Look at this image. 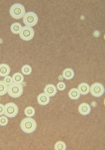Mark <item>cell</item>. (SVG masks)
<instances>
[{
  "mask_svg": "<svg viewBox=\"0 0 105 150\" xmlns=\"http://www.w3.org/2000/svg\"><path fill=\"white\" fill-rule=\"evenodd\" d=\"M91 105L93 106V107H96V105H97V103H96V102H93V103H91Z\"/></svg>",
  "mask_w": 105,
  "mask_h": 150,
  "instance_id": "d4e9b609",
  "label": "cell"
},
{
  "mask_svg": "<svg viewBox=\"0 0 105 150\" xmlns=\"http://www.w3.org/2000/svg\"><path fill=\"white\" fill-rule=\"evenodd\" d=\"M44 93L50 97H54L57 93V88L53 84H48L45 87Z\"/></svg>",
  "mask_w": 105,
  "mask_h": 150,
  "instance_id": "ba28073f",
  "label": "cell"
},
{
  "mask_svg": "<svg viewBox=\"0 0 105 150\" xmlns=\"http://www.w3.org/2000/svg\"><path fill=\"white\" fill-rule=\"evenodd\" d=\"M77 89H78L79 91L81 94L87 95L89 93L90 86L88 83H87L85 82H83L78 85Z\"/></svg>",
  "mask_w": 105,
  "mask_h": 150,
  "instance_id": "8fae6325",
  "label": "cell"
},
{
  "mask_svg": "<svg viewBox=\"0 0 105 150\" xmlns=\"http://www.w3.org/2000/svg\"><path fill=\"white\" fill-rule=\"evenodd\" d=\"M0 101H1V97H0Z\"/></svg>",
  "mask_w": 105,
  "mask_h": 150,
  "instance_id": "484cf974",
  "label": "cell"
},
{
  "mask_svg": "<svg viewBox=\"0 0 105 150\" xmlns=\"http://www.w3.org/2000/svg\"><path fill=\"white\" fill-rule=\"evenodd\" d=\"M38 21L37 15L33 11L27 12L23 17V22L25 26L33 27L36 25Z\"/></svg>",
  "mask_w": 105,
  "mask_h": 150,
  "instance_id": "277c9868",
  "label": "cell"
},
{
  "mask_svg": "<svg viewBox=\"0 0 105 150\" xmlns=\"http://www.w3.org/2000/svg\"><path fill=\"white\" fill-rule=\"evenodd\" d=\"M62 76L66 80H71L74 76V72L71 68H67L62 71Z\"/></svg>",
  "mask_w": 105,
  "mask_h": 150,
  "instance_id": "4fadbf2b",
  "label": "cell"
},
{
  "mask_svg": "<svg viewBox=\"0 0 105 150\" xmlns=\"http://www.w3.org/2000/svg\"><path fill=\"white\" fill-rule=\"evenodd\" d=\"M56 87H57V88L58 90H59L60 91H62L65 88H66V85H65V83L63 82H60L57 83Z\"/></svg>",
  "mask_w": 105,
  "mask_h": 150,
  "instance_id": "7402d4cb",
  "label": "cell"
},
{
  "mask_svg": "<svg viewBox=\"0 0 105 150\" xmlns=\"http://www.w3.org/2000/svg\"><path fill=\"white\" fill-rule=\"evenodd\" d=\"M4 114V105L2 103H0V116Z\"/></svg>",
  "mask_w": 105,
  "mask_h": 150,
  "instance_id": "cb8c5ba5",
  "label": "cell"
},
{
  "mask_svg": "<svg viewBox=\"0 0 105 150\" xmlns=\"http://www.w3.org/2000/svg\"><path fill=\"white\" fill-rule=\"evenodd\" d=\"M78 111L80 114L84 116L88 115L91 111V106L87 103H82L78 107Z\"/></svg>",
  "mask_w": 105,
  "mask_h": 150,
  "instance_id": "9c48e42d",
  "label": "cell"
},
{
  "mask_svg": "<svg viewBox=\"0 0 105 150\" xmlns=\"http://www.w3.org/2000/svg\"><path fill=\"white\" fill-rule=\"evenodd\" d=\"M22 28V25L19 22H15L12 23L10 26V30L12 33L15 34H19Z\"/></svg>",
  "mask_w": 105,
  "mask_h": 150,
  "instance_id": "2e32d148",
  "label": "cell"
},
{
  "mask_svg": "<svg viewBox=\"0 0 105 150\" xmlns=\"http://www.w3.org/2000/svg\"><path fill=\"white\" fill-rule=\"evenodd\" d=\"M11 77L13 83L22 84V83H23L24 81L23 75L22 74V73H21L19 72L15 73V74H13V76Z\"/></svg>",
  "mask_w": 105,
  "mask_h": 150,
  "instance_id": "9a60e30c",
  "label": "cell"
},
{
  "mask_svg": "<svg viewBox=\"0 0 105 150\" xmlns=\"http://www.w3.org/2000/svg\"><path fill=\"white\" fill-rule=\"evenodd\" d=\"M21 71L23 75H30L32 72V68L30 66L25 64L22 66L21 69Z\"/></svg>",
  "mask_w": 105,
  "mask_h": 150,
  "instance_id": "ffe728a7",
  "label": "cell"
},
{
  "mask_svg": "<svg viewBox=\"0 0 105 150\" xmlns=\"http://www.w3.org/2000/svg\"><path fill=\"white\" fill-rule=\"evenodd\" d=\"M9 13L10 16L15 19H20L23 18L25 15V8L22 4L15 3L11 6Z\"/></svg>",
  "mask_w": 105,
  "mask_h": 150,
  "instance_id": "7a4b0ae2",
  "label": "cell"
},
{
  "mask_svg": "<svg viewBox=\"0 0 105 150\" xmlns=\"http://www.w3.org/2000/svg\"><path fill=\"white\" fill-rule=\"evenodd\" d=\"M54 149L55 150H65L67 149V146L64 142L60 141L55 143L54 145Z\"/></svg>",
  "mask_w": 105,
  "mask_h": 150,
  "instance_id": "d6986e66",
  "label": "cell"
},
{
  "mask_svg": "<svg viewBox=\"0 0 105 150\" xmlns=\"http://www.w3.org/2000/svg\"><path fill=\"white\" fill-rule=\"evenodd\" d=\"M38 103L41 106H46L50 102V97L45 93L38 94L37 97Z\"/></svg>",
  "mask_w": 105,
  "mask_h": 150,
  "instance_id": "30bf717a",
  "label": "cell"
},
{
  "mask_svg": "<svg viewBox=\"0 0 105 150\" xmlns=\"http://www.w3.org/2000/svg\"><path fill=\"white\" fill-rule=\"evenodd\" d=\"M23 88L22 84L13 83L8 86L7 93L12 98H18L23 93Z\"/></svg>",
  "mask_w": 105,
  "mask_h": 150,
  "instance_id": "3957f363",
  "label": "cell"
},
{
  "mask_svg": "<svg viewBox=\"0 0 105 150\" xmlns=\"http://www.w3.org/2000/svg\"><path fill=\"white\" fill-rule=\"evenodd\" d=\"M81 94L79 91L78 89L76 88H72L68 93V96L69 97V98L72 100H77L79 98V97H81Z\"/></svg>",
  "mask_w": 105,
  "mask_h": 150,
  "instance_id": "5bb4252c",
  "label": "cell"
},
{
  "mask_svg": "<svg viewBox=\"0 0 105 150\" xmlns=\"http://www.w3.org/2000/svg\"><path fill=\"white\" fill-rule=\"evenodd\" d=\"M34 30L32 27L23 26L22 27L21 32L19 33V37L24 41H30L34 37Z\"/></svg>",
  "mask_w": 105,
  "mask_h": 150,
  "instance_id": "8992f818",
  "label": "cell"
},
{
  "mask_svg": "<svg viewBox=\"0 0 105 150\" xmlns=\"http://www.w3.org/2000/svg\"><path fill=\"white\" fill-rule=\"evenodd\" d=\"M10 67L7 64H0V76L5 77L9 75L10 73Z\"/></svg>",
  "mask_w": 105,
  "mask_h": 150,
  "instance_id": "7c38bea8",
  "label": "cell"
},
{
  "mask_svg": "<svg viewBox=\"0 0 105 150\" xmlns=\"http://www.w3.org/2000/svg\"><path fill=\"white\" fill-rule=\"evenodd\" d=\"M20 127L24 133L30 134L36 130L37 123L32 117H27L21 121Z\"/></svg>",
  "mask_w": 105,
  "mask_h": 150,
  "instance_id": "6da1fadb",
  "label": "cell"
},
{
  "mask_svg": "<svg viewBox=\"0 0 105 150\" xmlns=\"http://www.w3.org/2000/svg\"><path fill=\"white\" fill-rule=\"evenodd\" d=\"M4 80L3 81L4 82V83L6 84H7L8 86L11 85V83H13V79H12V77L9 76V75H8V76H6L5 77H4Z\"/></svg>",
  "mask_w": 105,
  "mask_h": 150,
  "instance_id": "603a6c76",
  "label": "cell"
},
{
  "mask_svg": "<svg viewBox=\"0 0 105 150\" xmlns=\"http://www.w3.org/2000/svg\"><path fill=\"white\" fill-rule=\"evenodd\" d=\"M89 93L95 97H100L104 93V87L101 83L96 82L90 86Z\"/></svg>",
  "mask_w": 105,
  "mask_h": 150,
  "instance_id": "52a82bcc",
  "label": "cell"
},
{
  "mask_svg": "<svg viewBox=\"0 0 105 150\" xmlns=\"http://www.w3.org/2000/svg\"><path fill=\"white\" fill-rule=\"evenodd\" d=\"M8 122H9L8 117H7L4 115L0 116V126L4 127L7 126Z\"/></svg>",
  "mask_w": 105,
  "mask_h": 150,
  "instance_id": "44dd1931",
  "label": "cell"
},
{
  "mask_svg": "<svg viewBox=\"0 0 105 150\" xmlns=\"http://www.w3.org/2000/svg\"><path fill=\"white\" fill-rule=\"evenodd\" d=\"M35 110L32 106H28L24 110V114L27 117H33L35 115Z\"/></svg>",
  "mask_w": 105,
  "mask_h": 150,
  "instance_id": "e0dca14e",
  "label": "cell"
},
{
  "mask_svg": "<svg viewBox=\"0 0 105 150\" xmlns=\"http://www.w3.org/2000/svg\"><path fill=\"white\" fill-rule=\"evenodd\" d=\"M19 112V108L18 106L12 102H10L4 105V115L8 118L15 117Z\"/></svg>",
  "mask_w": 105,
  "mask_h": 150,
  "instance_id": "5b68a950",
  "label": "cell"
},
{
  "mask_svg": "<svg viewBox=\"0 0 105 150\" xmlns=\"http://www.w3.org/2000/svg\"><path fill=\"white\" fill-rule=\"evenodd\" d=\"M8 85L3 81H0V96H4L7 93Z\"/></svg>",
  "mask_w": 105,
  "mask_h": 150,
  "instance_id": "ac0fdd59",
  "label": "cell"
}]
</instances>
